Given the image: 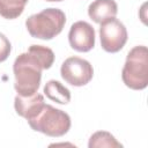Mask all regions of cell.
Here are the masks:
<instances>
[{
  "mask_svg": "<svg viewBox=\"0 0 148 148\" xmlns=\"http://www.w3.org/2000/svg\"><path fill=\"white\" fill-rule=\"evenodd\" d=\"M61 77L69 84L75 87L86 86L94 75L92 66L86 59L79 57L67 58L60 68Z\"/></svg>",
  "mask_w": 148,
  "mask_h": 148,
  "instance_id": "cell-6",
  "label": "cell"
},
{
  "mask_svg": "<svg viewBox=\"0 0 148 148\" xmlns=\"http://www.w3.org/2000/svg\"><path fill=\"white\" fill-rule=\"evenodd\" d=\"M44 97L40 94H34L30 96H21L17 95L14 99V106L21 117L27 120L34 118L44 106Z\"/></svg>",
  "mask_w": 148,
  "mask_h": 148,
  "instance_id": "cell-8",
  "label": "cell"
},
{
  "mask_svg": "<svg viewBox=\"0 0 148 148\" xmlns=\"http://www.w3.org/2000/svg\"><path fill=\"white\" fill-rule=\"evenodd\" d=\"M68 40L75 51L88 52L95 45V30L88 22L77 21L71 27Z\"/></svg>",
  "mask_w": 148,
  "mask_h": 148,
  "instance_id": "cell-7",
  "label": "cell"
},
{
  "mask_svg": "<svg viewBox=\"0 0 148 148\" xmlns=\"http://www.w3.org/2000/svg\"><path fill=\"white\" fill-rule=\"evenodd\" d=\"M28 123L32 130L53 138L62 136L71 127L69 116L50 104H44L42 110L34 118L29 119Z\"/></svg>",
  "mask_w": 148,
  "mask_h": 148,
  "instance_id": "cell-4",
  "label": "cell"
},
{
  "mask_svg": "<svg viewBox=\"0 0 148 148\" xmlns=\"http://www.w3.org/2000/svg\"><path fill=\"white\" fill-rule=\"evenodd\" d=\"M66 23L65 13L58 8H46L29 16L25 27L29 34L39 39H52L62 31Z\"/></svg>",
  "mask_w": 148,
  "mask_h": 148,
  "instance_id": "cell-2",
  "label": "cell"
},
{
  "mask_svg": "<svg viewBox=\"0 0 148 148\" xmlns=\"http://www.w3.org/2000/svg\"><path fill=\"white\" fill-rule=\"evenodd\" d=\"M101 45L104 51L116 53L120 51L127 42V30L117 18H110L101 23L99 28Z\"/></svg>",
  "mask_w": 148,
  "mask_h": 148,
  "instance_id": "cell-5",
  "label": "cell"
},
{
  "mask_svg": "<svg viewBox=\"0 0 148 148\" xmlns=\"http://www.w3.org/2000/svg\"><path fill=\"white\" fill-rule=\"evenodd\" d=\"M27 2L28 0H0V15L8 20L16 18L23 13Z\"/></svg>",
  "mask_w": 148,
  "mask_h": 148,
  "instance_id": "cell-11",
  "label": "cell"
},
{
  "mask_svg": "<svg viewBox=\"0 0 148 148\" xmlns=\"http://www.w3.org/2000/svg\"><path fill=\"white\" fill-rule=\"evenodd\" d=\"M89 148H101V147H109V148H121L123 145L118 142L114 136L105 131H98L94 133L88 143Z\"/></svg>",
  "mask_w": 148,
  "mask_h": 148,
  "instance_id": "cell-12",
  "label": "cell"
},
{
  "mask_svg": "<svg viewBox=\"0 0 148 148\" xmlns=\"http://www.w3.org/2000/svg\"><path fill=\"white\" fill-rule=\"evenodd\" d=\"M46 1H51L52 2V1H62V0H46Z\"/></svg>",
  "mask_w": 148,
  "mask_h": 148,
  "instance_id": "cell-14",
  "label": "cell"
},
{
  "mask_svg": "<svg viewBox=\"0 0 148 148\" xmlns=\"http://www.w3.org/2000/svg\"><path fill=\"white\" fill-rule=\"evenodd\" d=\"M54 61V53L43 45H31L28 52L20 54L13 66L15 76V90L17 95L30 96L37 92L42 71L49 69Z\"/></svg>",
  "mask_w": 148,
  "mask_h": 148,
  "instance_id": "cell-1",
  "label": "cell"
},
{
  "mask_svg": "<svg viewBox=\"0 0 148 148\" xmlns=\"http://www.w3.org/2000/svg\"><path fill=\"white\" fill-rule=\"evenodd\" d=\"M10 50H12L10 42L3 34L0 32V62L5 61L8 58Z\"/></svg>",
  "mask_w": 148,
  "mask_h": 148,
  "instance_id": "cell-13",
  "label": "cell"
},
{
  "mask_svg": "<svg viewBox=\"0 0 148 148\" xmlns=\"http://www.w3.org/2000/svg\"><path fill=\"white\" fill-rule=\"evenodd\" d=\"M118 6L114 0H95L88 7L89 17L96 23H103L116 17Z\"/></svg>",
  "mask_w": 148,
  "mask_h": 148,
  "instance_id": "cell-9",
  "label": "cell"
},
{
  "mask_svg": "<svg viewBox=\"0 0 148 148\" xmlns=\"http://www.w3.org/2000/svg\"><path fill=\"white\" fill-rule=\"evenodd\" d=\"M121 77L124 83L134 90H142L148 86V50L146 46L138 45L128 52Z\"/></svg>",
  "mask_w": 148,
  "mask_h": 148,
  "instance_id": "cell-3",
  "label": "cell"
},
{
  "mask_svg": "<svg viewBox=\"0 0 148 148\" xmlns=\"http://www.w3.org/2000/svg\"><path fill=\"white\" fill-rule=\"evenodd\" d=\"M44 94L46 97L53 102L59 104H67L71 101V92L69 90L62 86L59 81L50 80L44 87Z\"/></svg>",
  "mask_w": 148,
  "mask_h": 148,
  "instance_id": "cell-10",
  "label": "cell"
}]
</instances>
